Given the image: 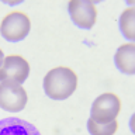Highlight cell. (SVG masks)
<instances>
[{"instance_id":"obj_5","label":"cell","mask_w":135,"mask_h":135,"mask_svg":"<svg viewBox=\"0 0 135 135\" xmlns=\"http://www.w3.org/2000/svg\"><path fill=\"white\" fill-rule=\"evenodd\" d=\"M30 75V63L20 55H8L0 66V82L24 83Z\"/></svg>"},{"instance_id":"obj_11","label":"cell","mask_w":135,"mask_h":135,"mask_svg":"<svg viewBox=\"0 0 135 135\" xmlns=\"http://www.w3.org/2000/svg\"><path fill=\"white\" fill-rule=\"evenodd\" d=\"M3 61H4V54H3V51L0 49V66H2V63H3Z\"/></svg>"},{"instance_id":"obj_3","label":"cell","mask_w":135,"mask_h":135,"mask_svg":"<svg viewBox=\"0 0 135 135\" xmlns=\"http://www.w3.org/2000/svg\"><path fill=\"white\" fill-rule=\"evenodd\" d=\"M28 101L25 89L14 82L0 83V107L6 111L18 113L21 111Z\"/></svg>"},{"instance_id":"obj_8","label":"cell","mask_w":135,"mask_h":135,"mask_svg":"<svg viewBox=\"0 0 135 135\" xmlns=\"http://www.w3.org/2000/svg\"><path fill=\"white\" fill-rule=\"evenodd\" d=\"M114 61H115L117 68L122 73L134 75L135 73V44H132V42L122 44L117 49Z\"/></svg>"},{"instance_id":"obj_9","label":"cell","mask_w":135,"mask_h":135,"mask_svg":"<svg viewBox=\"0 0 135 135\" xmlns=\"http://www.w3.org/2000/svg\"><path fill=\"white\" fill-rule=\"evenodd\" d=\"M120 28L125 38L132 41L135 38V8L131 6L120 16Z\"/></svg>"},{"instance_id":"obj_1","label":"cell","mask_w":135,"mask_h":135,"mask_svg":"<svg viewBox=\"0 0 135 135\" xmlns=\"http://www.w3.org/2000/svg\"><path fill=\"white\" fill-rule=\"evenodd\" d=\"M78 87V75L68 66L51 69L44 78L45 94L52 100H65L72 96Z\"/></svg>"},{"instance_id":"obj_4","label":"cell","mask_w":135,"mask_h":135,"mask_svg":"<svg viewBox=\"0 0 135 135\" xmlns=\"http://www.w3.org/2000/svg\"><path fill=\"white\" fill-rule=\"evenodd\" d=\"M121 110V100L114 93H103L93 101L91 117L96 121L108 122L115 120Z\"/></svg>"},{"instance_id":"obj_6","label":"cell","mask_w":135,"mask_h":135,"mask_svg":"<svg viewBox=\"0 0 135 135\" xmlns=\"http://www.w3.org/2000/svg\"><path fill=\"white\" fill-rule=\"evenodd\" d=\"M72 21L80 28L90 30L96 23L97 18V8L93 2L86 0H70L68 4Z\"/></svg>"},{"instance_id":"obj_7","label":"cell","mask_w":135,"mask_h":135,"mask_svg":"<svg viewBox=\"0 0 135 135\" xmlns=\"http://www.w3.org/2000/svg\"><path fill=\"white\" fill-rule=\"evenodd\" d=\"M0 135H41L35 127L21 118L10 117L0 121Z\"/></svg>"},{"instance_id":"obj_10","label":"cell","mask_w":135,"mask_h":135,"mask_svg":"<svg viewBox=\"0 0 135 135\" xmlns=\"http://www.w3.org/2000/svg\"><path fill=\"white\" fill-rule=\"evenodd\" d=\"M87 129L90 135H114L118 129V122L117 120L103 122V121H96L93 118H89Z\"/></svg>"},{"instance_id":"obj_2","label":"cell","mask_w":135,"mask_h":135,"mask_svg":"<svg viewBox=\"0 0 135 135\" xmlns=\"http://www.w3.org/2000/svg\"><path fill=\"white\" fill-rule=\"evenodd\" d=\"M31 30L30 17L24 11H11L2 20L0 32L4 40L17 42L24 40Z\"/></svg>"}]
</instances>
